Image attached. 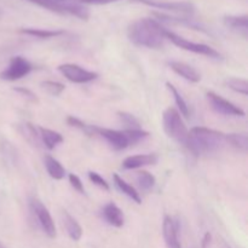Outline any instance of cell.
I'll list each match as a JSON object with an SVG mask.
<instances>
[{
  "label": "cell",
  "mask_w": 248,
  "mask_h": 248,
  "mask_svg": "<svg viewBox=\"0 0 248 248\" xmlns=\"http://www.w3.org/2000/svg\"><path fill=\"white\" fill-rule=\"evenodd\" d=\"M165 31L166 28L155 19L140 18L128 26L127 38L136 46L156 50L164 46L166 40Z\"/></svg>",
  "instance_id": "cell-1"
},
{
  "label": "cell",
  "mask_w": 248,
  "mask_h": 248,
  "mask_svg": "<svg viewBox=\"0 0 248 248\" xmlns=\"http://www.w3.org/2000/svg\"><path fill=\"white\" fill-rule=\"evenodd\" d=\"M227 144V133L207 127H193L189 131L186 147L195 155L219 152Z\"/></svg>",
  "instance_id": "cell-2"
},
{
  "label": "cell",
  "mask_w": 248,
  "mask_h": 248,
  "mask_svg": "<svg viewBox=\"0 0 248 248\" xmlns=\"http://www.w3.org/2000/svg\"><path fill=\"white\" fill-rule=\"evenodd\" d=\"M96 135L103 137L109 143L114 150H124L130 145L137 144L149 136V132L144 130H111V128H102L96 126Z\"/></svg>",
  "instance_id": "cell-3"
},
{
  "label": "cell",
  "mask_w": 248,
  "mask_h": 248,
  "mask_svg": "<svg viewBox=\"0 0 248 248\" xmlns=\"http://www.w3.org/2000/svg\"><path fill=\"white\" fill-rule=\"evenodd\" d=\"M164 131L171 140L186 147L189 138V130L182 119L181 113L174 108H167L162 114Z\"/></svg>",
  "instance_id": "cell-4"
},
{
  "label": "cell",
  "mask_w": 248,
  "mask_h": 248,
  "mask_svg": "<svg viewBox=\"0 0 248 248\" xmlns=\"http://www.w3.org/2000/svg\"><path fill=\"white\" fill-rule=\"evenodd\" d=\"M43 9L52 11L58 15H70L77 18L87 21L90 17V11L79 2L70 1V0H27Z\"/></svg>",
  "instance_id": "cell-5"
},
{
  "label": "cell",
  "mask_w": 248,
  "mask_h": 248,
  "mask_svg": "<svg viewBox=\"0 0 248 248\" xmlns=\"http://www.w3.org/2000/svg\"><path fill=\"white\" fill-rule=\"evenodd\" d=\"M165 36L166 39H169L172 44L177 46L179 48H183L186 51H190V52L198 53V55H203L207 56V57L211 58H216V60H219L220 53L218 52L217 50H215L213 47H211L210 45H206V44H199V43H194V41L188 40V39L183 38V36L178 35L174 31H169L166 29L165 31Z\"/></svg>",
  "instance_id": "cell-6"
},
{
  "label": "cell",
  "mask_w": 248,
  "mask_h": 248,
  "mask_svg": "<svg viewBox=\"0 0 248 248\" xmlns=\"http://www.w3.org/2000/svg\"><path fill=\"white\" fill-rule=\"evenodd\" d=\"M130 1L147 5L164 11L174 12V14L193 15L195 12V5L190 1H162V0H130Z\"/></svg>",
  "instance_id": "cell-7"
},
{
  "label": "cell",
  "mask_w": 248,
  "mask_h": 248,
  "mask_svg": "<svg viewBox=\"0 0 248 248\" xmlns=\"http://www.w3.org/2000/svg\"><path fill=\"white\" fill-rule=\"evenodd\" d=\"M61 74L68 79L69 81L75 82V84H86V82L93 81L98 78V74L91 70H87L80 65L74 64V63H64L58 67Z\"/></svg>",
  "instance_id": "cell-8"
},
{
  "label": "cell",
  "mask_w": 248,
  "mask_h": 248,
  "mask_svg": "<svg viewBox=\"0 0 248 248\" xmlns=\"http://www.w3.org/2000/svg\"><path fill=\"white\" fill-rule=\"evenodd\" d=\"M31 69H33V65L28 60L22 56H16V57L11 58L6 69L0 74V78L2 80H7V81H16V80L27 77L31 72Z\"/></svg>",
  "instance_id": "cell-9"
},
{
  "label": "cell",
  "mask_w": 248,
  "mask_h": 248,
  "mask_svg": "<svg viewBox=\"0 0 248 248\" xmlns=\"http://www.w3.org/2000/svg\"><path fill=\"white\" fill-rule=\"evenodd\" d=\"M206 98H207L208 103L216 110L217 113L222 114L225 116H245V110L240 107L235 106L234 103L229 102L228 99L223 98L219 94L215 93V92L210 91L206 93Z\"/></svg>",
  "instance_id": "cell-10"
},
{
  "label": "cell",
  "mask_w": 248,
  "mask_h": 248,
  "mask_svg": "<svg viewBox=\"0 0 248 248\" xmlns=\"http://www.w3.org/2000/svg\"><path fill=\"white\" fill-rule=\"evenodd\" d=\"M31 208H33L34 215L36 216V219H38L39 224H40L44 232H45L50 239H55L57 232H56L55 223H53V219L52 217H51L47 208H46L40 201L36 200V199H34V200L31 201Z\"/></svg>",
  "instance_id": "cell-11"
},
{
  "label": "cell",
  "mask_w": 248,
  "mask_h": 248,
  "mask_svg": "<svg viewBox=\"0 0 248 248\" xmlns=\"http://www.w3.org/2000/svg\"><path fill=\"white\" fill-rule=\"evenodd\" d=\"M162 234L167 248H182L178 239V222L170 216H165L162 224Z\"/></svg>",
  "instance_id": "cell-12"
},
{
  "label": "cell",
  "mask_w": 248,
  "mask_h": 248,
  "mask_svg": "<svg viewBox=\"0 0 248 248\" xmlns=\"http://www.w3.org/2000/svg\"><path fill=\"white\" fill-rule=\"evenodd\" d=\"M159 160L156 154H140L132 155V156L126 157L123 161V169L125 170H136L144 166L155 165Z\"/></svg>",
  "instance_id": "cell-13"
},
{
  "label": "cell",
  "mask_w": 248,
  "mask_h": 248,
  "mask_svg": "<svg viewBox=\"0 0 248 248\" xmlns=\"http://www.w3.org/2000/svg\"><path fill=\"white\" fill-rule=\"evenodd\" d=\"M102 215H103L104 220L109 225H111V227L121 228L125 224V216H124V212L114 202L107 203L103 207Z\"/></svg>",
  "instance_id": "cell-14"
},
{
  "label": "cell",
  "mask_w": 248,
  "mask_h": 248,
  "mask_svg": "<svg viewBox=\"0 0 248 248\" xmlns=\"http://www.w3.org/2000/svg\"><path fill=\"white\" fill-rule=\"evenodd\" d=\"M170 67L173 70L176 74H178L179 77H182L183 79L188 80L190 82H199L201 80V75L198 70L194 67H191L190 64L184 62H171L170 63Z\"/></svg>",
  "instance_id": "cell-15"
},
{
  "label": "cell",
  "mask_w": 248,
  "mask_h": 248,
  "mask_svg": "<svg viewBox=\"0 0 248 248\" xmlns=\"http://www.w3.org/2000/svg\"><path fill=\"white\" fill-rule=\"evenodd\" d=\"M224 24L232 31L241 34L245 38L248 34V16L247 15H229L224 17Z\"/></svg>",
  "instance_id": "cell-16"
},
{
  "label": "cell",
  "mask_w": 248,
  "mask_h": 248,
  "mask_svg": "<svg viewBox=\"0 0 248 248\" xmlns=\"http://www.w3.org/2000/svg\"><path fill=\"white\" fill-rule=\"evenodd\" d=\"M39 137L41 138V142L44 143L48 150H52L57 147L58 144L63 142V137L60 132L50 130V128L45 127H38Z\"/></svg>",
  "instance_id": "cell-17"
},
{
  "label": "cell",
  "mask_w": 248,
  "mask_h": 248,
  "mask_svg": "<svg viewBox=\"0 0 248 248\" xmlns=\"http://www.w3.org/2000/svg\"><path fill=\"white\" fill-rule=\"evenodd\" d=\"M63 216V224H64L65 230H67L68 235L73 241H79L82 236V228L80 227L79 223L77 222L74 217L69 215L67 211H62Z\"/></svg>",
  "instance_id": "cell-18"
},
{
  "label": "cell",
  "mask_w": 248,
  "mask_h": 248,
  "mask_svg": "<svg viewBox=\"0 0 248 248\" xmlns=\"http://www.w3.org/2000/svg\"><path fill=\"white\" fill-rule=\"evenodd\" d=\"M113 178H114V183H115V186H118V189L121 191V193H124L126 196L132 199V200L135 201L136 203H138V205L142 203V199H140V193H138V191L136 190L131 184H128L127 182L124 181V179L116 173L113 174Z\"/></svg>",
  "instance_id": "cell-19"
},
{
  "label": "cell",
  "mask_w": 248,
  "mask_h": 248,
  "mask_svg": "<svg viewBox=\"0 0 248 248\" xmlns=\"http://www.w3.org/2000/svg\"><path fill=\"white\" fill-rule=\"evenodd\" d=\"M45 167L51 178L56 179V181H61V179L64 178V167L62 166V164H61L58 160H56L55 157H52L51 155H46L45 156Z\"/></svg>",
  "instance_id": "cell-20"
},
{
  "label": "cell",
  "mask_w": 248,
  "mask_h": 248,
  "mask_svg": "<svg viewBox=\"0 0 248 248\" xmlns=\"http://www.w3.org/2000/svg\"><path fill=\"white\" fill-rule=\"evenodd\" d=\"M155 16L160 19L161 22H166V23H172V24H181V26H186L189 28L193 29H198V31H205V28L200 26V24L195 23L191 19L189 18H184V17H172L169 16V15H164V14H155Z\"/></svg>",
  "instance_id": "cell-21"
},
{
  "label": "cell",
  "mask_w": 248,
  "mask_h": 248,
  "mask_svg": "<svg viewBox=\"0 0 248 248\" xmlns=\"http://www.w3.org/2000/svg\"><path fill=\"white\" fill-rule=\"evenodd\" d=\"M227 144L236 148L240 152L247 153L248 137L246 133H227Z\"/></svg>",
  "instance_id": "cell-22"
},
{
  "label": "cell",
  "mask_w": 248,
  "mask_h": 248,
  "mask_svg": "<svg viewBox=\"0 0 248 248\" xmlns=\"http://www.w3.org/2000/svg\"><path fill=\"white\" fill-rule=\"evenodd\" d=\"M22 34H27V35L35 36L39 39H50L60 36L64 34V31H48V29H39V28H22L19 29Z\"/></svg>",
  "instance_id": "cell-23"
},
{
  "label": "cell",
  "mask_w": 248,
  "mask_h": 248,
  "mask_svg": "<svg viewBox=\"0 0 248 248\" xmlns=\"http://www.w3.org/2000/svg\"><path fill=\"white\" fill-rule=\"evenodd\" d=\"M136 181H137L138 186L142 191H150L156 184V178L154 174H152L148 171H140L136 176Z\"/></svg>",
  "instance_id": "cell-24"
},
{
  "label": "cell",
  "mask_w": 248,
  "mask_h": 248,
  "mask_svg": "<svg viewBox=\"0 0 248 248\" xmlns=\"http://www.w3.org/2000/svg\"><path fill=\"white\" fill-rule=\"evenodd\" d=\"M166 86H167V89H169V91L172 93V96H173L174 101H176L177 107H178V109H179V113H181L182 115L186 116V118H188L189 108H188V104H186V99L182 97V94L179 93L178 90H177L176 87L171 84V82H166Z\"/></svg>",
  "instance_id": "cell-25"
},
{
  "label": "cell",
  "mask_w": 248,
  "mask_h": 248,
  "mask_svg": "<svg viewBox=\"0 0 248 248\" xmlns=\"http://www.w3.org/2000/svg\"><path fill=\"white\" fill-rule=\"evenodd\" d=\"M227 86L232 89V91L241 93L244 96L248 94V81L246 79H241V78H229L227 80Z\"/></svg>",
  "instance_id": "cell-26"
},
{
  "label": "cell",
  "mask_w": 248,
  "mask_h": 248,
  "mask_svg": "<svg viewBox=\"0 0 248 248\" xmlns=\"http://www.w3.org/2000/svg\"><path fill=\"white\" fill-rule=\"evenodd\" d=\"M118 116L121 123L126 126V130H140L142 128L140 123L133 114L126 113V111H119Z\"/></svg>",
  "instance_id": "cell-27"
},
{
  "label": "cell",
  "mask_w": 248,
  "mask_h": 248,
  "mask_svg": "<svg viewBox=\"0 0 248 248\" xmlns=\"http://www.w3.org/2000/svg\"><path fill=\"white\" fill-rule=\"evenodd\" d=\"M40 85L41 89H43L46 93L51 94V96H60V94L65 90V86L62 82L51 81V80L43 81Z\"/></svg>",
  "instance_id": "cell-28"
},
{
  "label": "cell",
  "mask_w": 248,
  "mask_h": 248,
  "mask_svg": "<svg viewBox=\"0 0 248 248\" xmlns=\"http://www.w3.org/2000/svg\"><path fill=\"white\" fill-rule=\"evenodd\" d=\"M67 123H68V125H70L72 127L79 128L80 131L85 132L86 135H90V136L96 135V126H94V125H87V124L82 123L80 119L74 118V116H69V118L67 119Z\"/></svg>",
  "instance_id": "cell-29"
},
{
  "label": "cell",
  "mask_w": 248,
  "mask_h": 248,
  "mask_svg": "<svg viewBox=\"0 0 248 248\" xmlns=\"http://www.w3.org/2000/svg\"><path fill=\"white\" fill-rule=\"evenodd\" d=\"M89 178L90 181L92 182L93 184H96L97 186H99V188L104 189V190L109 191L110 190V186H109V183L106 181V179L103 178L102 176H99L97 172H93V171H90L89 172Z\"/></svg>",
  "instance_id": "cell-30"
},
{
  "label": "cell",
  "mask_w": 248,
  "mask_h": 248,
  "mask_svg": "<svg viewBox=\"0 0 248 248\" xmlns=\"http://www.w3.org/2000/svg\"><path fill=\"white\" fill-rule=\"evenodd\" d=\"M68 178H69V183H70V186H72L73 188H74L75 190L78 191V193H80V194H85L84 184H82L81 179H80L79 177L77 176V174L70 173L69 176H68Z\"/></svg>",
  "instance_id": "cell-31"
},
{
  "label": "cell",
  "mask_w": 248,
  "mask_h": 248,
  "mask_svg": "<svg viewBox=\"0 0 248 248\" xmlns=\"http://www.w3.org/2000/svg\"><path fill=\"white\" fill-rule=\"evenodd\" d=\"M14 90L16 92H18V93L21 94V96H23L24 98H27V99H28V101L33 102V103H38V102H39L38 97H36L35 94H34L33 92L31 91V90L26 89V87H16V89H14Z\"/></svg>",
  "instance_id": "cell-32"
},
{
  "label": "cell",
  "mask_w": 248,
  "mask_h": 248,
  "mask_svg": "<svg viewBox=\"0 0 248 248\" xmlns=\"http://www.w3.org/2000/svg\"><path fill=\"white\" fill-rule=\"evenodd\" d=\"M81 4H89V5H107L111 4V2L120 1V0H79Z\"/></svg>",
  "instance_id": "cell-33"
},
{
  "label": "cell",
  "mask_w": 248,
  "mask_h": 248,
  "mask_svg": "<svg viewBox=\"0 0 248 248\" xmlns=\"http://www.w3.org/2000/svg\"><path fill=\"white\" fill-rule=\"evenodd\" d=\"M211 234L210 232H206L205 236H203V240H202V248H207L208 245H210L211 242Z\"/></svg>",
  "instance_id": "cell-34"
},
{
  "label": "cell",
  "mask_w": 248,
  "mask_h": 248,
  "mask_svg": "<svg viewBox=\"0 0 248 248\" xmlns=\"http://www.w3.org/2000/svg\"><path fill=\"white\" fill-rule=\"evenodd\" d=\"M0 248H4V247H1V246H0Z\"/></svg>",
  "instance_id": "cell-35"
}]
</instances>
